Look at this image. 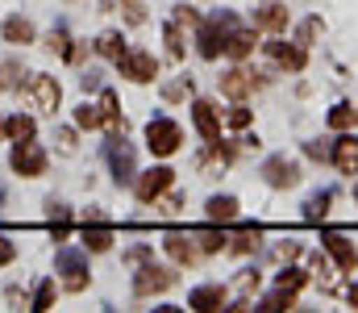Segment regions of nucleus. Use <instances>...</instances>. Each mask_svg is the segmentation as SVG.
Wrapping results in <instances>:
<instances>
[{
	"mask_svg": "<svg viewBox=\"0 0 358 313\" xmlns=\"http://www.w3.org/2000/svg\"><path fill=\"white\" fill-rule=\"evenodd\" d=\"M238 29V21H234V13H213L204 25H200V34H196V42H200V55L204 59H217L221 50H225V38Z\"/></svg>",
	"mask_w": 358,
	"mask_h": 313,
	"instance_id": "obj_1",
	"label": "nucleus"
},
{
	"mask_svg": "<svg viewBox=\"0 0 358 313\" xmlns=\"http://www.w3.org/2000/svg\"><path fill=\"white\" fill-rule=\"evenodd\" d=\"M59 276H63V288L67 293H84L88 288V251H76V246H63L59 259H55Z\"/></svg>",
	"mask_w": 358,
	"mask_h": 313,
	"instance_id": "obj_2",
	"label": "nucleus"
},
{
	"mask_svg": "<svg viewBox=\"0 0 358 313\" xmlns=\"http://www.w3.org/2000/svg\"><path fill=\"white\" fill-rule=\"evenodd\" d=\"M104 155H108V167H113V180H117V184H134V180H138L134 146L125 142V134H113L108 146H104Z\"/></svg>",
	"mask_w": 358,
	"mask_h": 313,
	"instance_id": "obj_3",
	"label": "nucleus"
},
{
	"mask_svg": "<svg viewBox=\"0 0 358 313\" xmlns=\"http://www.w3.org/2000/svg\"><path fill=\"white\" fill-rule=\"evenodd\" d=\"M179 142H183V130H179L171 117H155L150 125H146V146H150V155H176Z\"/></svg>",
	"mask_w": 358,
	"mask_h": 313,
	"instance_id": "obj_4",
	"label": "nucleus"
},
{
	"mask_svg": "<svg viewBox=\"0 0 358 313\" xmlns=\"http://www.w3.org/2000/svg\"><path fill=\"white\" fill-rule=\"evenodd\" d=\"M304 284H308V272H300V267H287V272L279 276V288H275L267 301H263V309H292Z\"/></svg>",
	"mask_w": 358,
	"mask_h": 313,
	"instance_id": "obj_5",
	"label": "nucleus"
},
{
	"mask_svg": "<svg viewBox=\"0 0 358 313\" xmlns=\"http://www.w3.org/2000/svg\"><path fill=\"white\" fill-rule=\"evenodd\" d=\"M8 163H13V172L17 176H42L46 172V151L38 146V142H29V138H21L17 146H13V155H8Z\"/></svg>",
	"mask_w": 358,
	"mask_h": 313,
	"instance_id": "obj_6",
	"label": "nucleus"
},
{
	"mask_svg": "<svg viewBox=\"0 0 358 313\" xmlns=\"http://www.w3.org/2000/svg\"><path fill=\"white\" fill-rule=\"evenodd\" d=\"M117 67H121V76L134 80V84H150V80L159 76V63H155L150 50H125V55L117 59Z\"/></svg>",
	"mask_w": 358,
	"mask_h": 313,
	"instance_id": "obj_7",
	"label": "nucleus"
},
{
	"mask_svg": "<svg viewBox=\"0 0 358 313\" xmlns=\"http://www.w3.org/2000/svg\"><path fill=\"white\" fill-rule=\"evenodd\" d=\"M167 188H176V172L171 167H150L146 176H138L134 180V193H138V201L142 205H150L155 197H163Z\"/></svg>",
	"mask_w": 358,
	"mask_h": 313,
	"instance_id": "obj_8",
	"label": "nucleus"
},
{
	"mask_svg": "<svg viewBox=\"0 0 358 313\" xmlns=\"http://www.w3.org/2000/svg\"><path fill=\"white\" fill-rule=\"evenodd\" d=\"M263 176H267L271 188H296L300 184V163L287 159V155H275V159L263 163Z\"/></svg>",
	"mask_w": 358,
	"mask_h": 313,
	"instance_id": "obj_9",
	"label": "nucleus"
},
{
	"mask_svg": "<svg viewBox=\"0 0 358 313\" xmlns=\"http://www.w3.org/2000/svg\"><path fill=\"white\" fill-rule=\"evenodd\" d=\"M29 97H34V109L55 113L59 101H63V88H59V80H55V76H34V80H29Z\"/></svg>",
	"mask_w": 358,
	"mask_h": 313,
	"instance_id": "obj_10",
	"label": "nucleus"
},
{
	"mask_svg": "<svg viewBox=\"0 0 358 313\" xmlns=\"http://www.w3.org/2000/svg\"><path fill=\"white\" fill-rule=\"evenodd\" d=\"M321 246L338 259V267H342V272H355V267H358V251H355V242H350L346 234H334V230H329V234H321Z\"/></svg>",
	"mask_w": 358,
	"mask_h": 313,
	"instance_id": "obj_11",
	"label": "nucleus"
},
{
	"mask_svg": "<svg viewBox=\"0 0 358 313\" xmlns=\"http://www.w3.org/2000/svg\"><path fill=\"white\" fill-rule=\"evenodd\" d=\"M171 284H176V272H167V267H142L138 280H134V293L150 297V293H167Z\"/></svg>",
	"mask_w": 358,
	"mask_h": 313,
	"instance_id": "obj_12",
	"label": "nucleus"
},
{
	"mask_svg": "<svg viewBox=\"0 0 358 313\" xmlns=\"http://www.w3.org/2000/svg\"><path fill=\"white\" fill-rule=\"evenodd\" d=\"M255 88H259V80H255L246 67H234V71H225V76H221V92H225L229 101H246Z\"/></svg>",
	"mask_w": 358,
	"mask_h": 313,
	"instance_id": "obj_13",
	"label": "nucleus"
},
{
	"mask_svg": "<svg viewBox=\"0 0 358 313\" xmlns=\"http://www.w3.org/2000/svg\"><path fill=\"white\" fill-rule=\"evenodd\" d=\"M163 251L176 259L179 267H192V263L200 259V246H196V238H187V234H167V238H163Z\"/></svg>",
	"mask_w": 358,
	"mask_h": 313,
	"instance_id": "obj_14",
	"label": "nucleus"
},
{
	"mask_svg": "<svg viewBox=\"0 0 358 313\" xmlns=\"http://www.w3.org/2000/svg\"><path fill=\"white\" fill-rule=\"evenodd\" d=\"M267 55L283 67V71H304V63H308V55H304L300 42H296V46H287V42H267Z\"/></svg>",
	"mask_w": 358,
	"mask_h": 313,
	"instance_id": "obj_15",
	"label": "nucleus"
},
{
	"mask_svg": "<svg viewBox=\"0 0 358 313\" xmlns=\"http://www.w3.org/2000/svg\"><path fill=\"white\" fill-rule=\"evenodd\" d=\"M334 167L342 172V176H358V138L355 134H346V138H338L334 142Z\"/></svg>",
	"mask_w": 358,
	"mask_h": 313,
	"instance_id": "obj_16",
	"label": "nucleus"
},
{
	"mask_svg": "<svg viewBox=\"0 0 358 313\" xmlns=\"http://www.w3.org/2000/svg\"><path fill=\"white\" fill-rule=\"evenodd\" d=\"M192 121H196V130H200V138H217L221 134V117H217V109H213V101H196L192 104Z\"/></svg>",
	"mask_w": 358,
	"mask_h": 313,
	"instance_id": "obj_17",
	"label": "nucleus"
},
{
	"mask_svg": "<svg viewBox=\"0 0 358 313\" xmlns=\"http://www.w3.org/2000/svg\"><path fill=\"white\" fill-rule=\"evenodd\" d=\"M225 301H229V293H225L221 284H200V288L187 293V305H192V309H221Z\"/></svg>",
	"mask_w": 358,
	"mask_h": 313,
	"instance_id": "obj_18",
	"label": "nucleus"
},
{
	"mask_svg": "<svg viewBox=\"0 0 358 313\" xmlns=\"http://www.w3.org/2000/svg\"><path fill=\"white\" fill-rule=\"evenodd\" d=\"M0 34H4V42L25 46V42H34V21H29V17H4Z\"/></svg>",
	"mask_w": 358,
	"mask_h": 313,
	"instance_id": "obj_19",
	"label": "nucleus"
},
{
	"mask_svg": "<svg viewBox=\"0 0 358 313\" xmlns=\"http://www.w3.org/2000/svg\"><path fill=\"white\" fill-rule=\"evenodd\" d=\"M100 121L113 130V134H125V121H121V104H117V92L104 88L100 92Z\"/></svg>",
	"mask_w": 358,
	"mask_h": 313,
	"instance_id": "obj_20",
	"label": "nucleus"
},
{
	"mask_svg": "<svg viewBox=\"0 0 358 313\" xmlns=\"http://www.w3.org/2000/svg\"><path fill=\"white\" fill-rule=\"evenodd\" d=\"M255 29H263V34H283V29H287V8H283V4H267V8L255 17Z\"/></svg>",
	"mask_w": 358,
	"mask_h": 313,
	"instance_id": "obj_21",
	"label": "nucleus"
},
{
	"mask_svg": "<svg viewBox=\"0 0 358 313\" xmlns=\"http://www.w3.org/2000/svg\"><path fill=\"white\" fill-rule=\"evenodd\" d=\"M84 242H88V251H108L113 246V230L100 217H88L84 221Z\"/></svg>",
	"mask_w": 358,
	"mask_h": 313,
	"instance_id": "obj_22",
	"label": "nucleus"
},
{
	"mask_svg": "<svg viewBox=\"0 0 358 313\" xmlns=\"http://www.w3.org/2000/svg\"><path fill=\"white\" fill-rule=\"evenodd\" d=\"M255 42H259V29H234V34L225 38V55H234V59H246V55L255 50Z\"/></svg>",
	"mask_w": 358,
	"mask_h": 313,
	"instance_id": "obj_23",
	"label": "nucleus"
},
{
	"mask_svg": "<svg viewBox=\"0 0 358 313\" xmlns=\"http://www.w3.org/2000/svg\"><path fill=\"white\" fill-rule=\"evenodd\" d=\"M208 221H238V201L234 197H208Z\"/></svg>",
	"mask_w": 358,
	"mask_h": 313,
	"instance_id": "obj_24",
	"label": "nucleus"
},
{
	"mask_svg": "<svg viewBox=\"0 0 358 313\" xmlns=\"http://www.w3.org/2000/svg\"><path fill=\"white\" fill-rule=\"evenodd\" d=\"M0 134H8L13 142H21V138H34V117L17 113V117H8V121L0 125Z\"/></svg>",
	"mask_w": 358,
	"mask_h": 313,
	"instance_id": "obj_25",
	"label": "nucleus"
},
{
	"mask_svg": "<svg viewBox=\"0 0 358 313\" xmlns=\"http://www.w3.org/2000/svg\"><path fill=\"white\" fill-rule=\"evenodd\" d=\"M229 159H234V151H229V146H221V142H213V146H208V155L200 159V172H221V167H229Z\"/></svg>",
	"mask_w": 358,
	"mask_h": 313,
	"instance_id": "obj_26",
	"label": "nucleus"
},
{
	"mask_svg": "<svg viewBox=\"0 0 358 313\" xmlns=\"http://www.w3.org/2000/svg\"><path fill=\"white\" fill-rule=\"evenodd\" d=\"M259 242H263V230L259 225H246L234 242H229V251H238V255H250V251H259Z\"/></svg>",
	"mask_w": 358,
	"mask_h": 313,
	"instance_id": "obj_27",
	"label": "nucleus"
},
{
	"mask_svg": "<svg viewBox=\"0 0 358 313\" xmlns=\"http://www.w3.org/2000/svg\"><path fill=\"white\" fill-rule=\"evenodd\" d=\"M358 125V109L355 104H334L329 109V130H350Z\"/></svg>",
	"mask_w": 358,
	"mask_h": 313,
	"instance_id": "obj_28",
	"label": "nucleus"
},
{
	"mask_svg": "<svg viewBox=\"0 0 358 313\" xmlns=\"http://www.w3.org/2000/svg\"><path fill=\"white\" fill-rule=\"evenodd\" d=\"M329 205H334V193H313V197L304 201V217H308V221H321V217L329 213Z\"/></svg>",
	"mask_w": 358,
	"mask_h": 313,
	"instance_id": "obj_29",
	"label": "nucleus"
},
{
	"mask_svg": "<svg viewBox=\"0 0 358 313\" xmlns=\"http://www.w3.org/2000/svg\"><path fill=\"white\" fill-rule=\"evenodd\" d=\"M25 80V67L17 59H0V88H21Z\"/></svg>",
	"mask_w": 358,
	"mask_h": 313,
	"instance_id": "obj_30",
	"label": "nucleus"
},
{
	"mask_svg": "<svg viewBox=\"0 0 358 313\" xmlns=\"http://www.w3.org/2000/svg\"><path fill=\"white\" fill-rule=\"evenodd\" d=\"M192 238L200 242V251H204V255H217V251H225V246H229V238H225V234H217V230H200V234H192Z\"/></svg>",
	"mask_w": 358,
	"mask_h": 313,
	"instance_id": "obj_31",
	"label": "nucleus"
},
{
	"mask_svg": "<svg viewBox=\"0 0 358 313\" xmlns=\"http://www.w3.org/2000/svg\"><path fill=\"white\" fill-rule=\"evenodd\" d=\"M150 205H155V213H159V217H176L179 209H183V197H179V193H171V188H167V193H163V197H155Z\"/></svg>",
	"mask_w": 358,
	"mask_h": 313,
	"instance_id": "obj_32",
	"label": "nucleus"
},
{
	"mask_svg": "<svg viewBox=\"0 0 358 313\" xmlns=\"http://www.w3.org/2000/svg\"><path fill=\"white\" fill-rule=\"evenodd\" d=\"M96 50H100L104 59H113V63H117V59L125 55V42H121V34H100V42H96Z\"/></svg>",
	"mask_w": 358,
	"mask_h": 313,
	"instance_id": "obj_33",
	"label": "nucleus"
},
{
	"mask_svg": "<svg viewBox=\"0 0 358 313\" xmlns=\"http://www.w3.org/2000/svg\"><path fill=\"white\" fill-rule=\"evenodd\" d=\"M46 46H50L55 55H63V59H76V46H71V38H67V29H50V38H46Z\"/></svg>",
	"mask_w": 358,
	"mask_h": 313,
	"instance_id": "obj_34",
	"label": "nucleus"
},
{
	"mask_svg": "<svg viewBox=\"0 0 358 313\" xmlns=\"http://www.w3.org/2000/svg\"><path fill=\"white\" fill-rule=\"evenodd\" d=\"M76 125H80V130L104 125V121H100V104H80V109H76Z\"/></svg>",
	"mask_w": 358,
	"mask_h": 313,
	"instance_id": "obj_35",
	"label": "nucleus"
},
{
	"mask_svg": "<svg viewBox=\"0 0 358 313\" xmlns=\"http://www.w3.org/2000/svg\"><path fill=\"white\" fill-rule=\"evenodd\" d=\"M167 55L171 59H183V29H179V21L167 25Z\"/></svg>",
	"mask_w": 358,
	"mask_h": 313,
	"instance_id": "obj_36",
	"label": "nucleus"
},
{
	"mask_svg": "<svg viewBox=\"0 0 358 313\" xmlns=\"http://www.w3.org/2000/svg\"><path fill=\"white\" fill-rule=\"evenodd\" d=\"M50 301H55V280H42L38 284V293H34V309H50Z\"/></svg>",
	"mask_w": 358,
	"mask_h": 313,
	"instance_id": "obj_37",
	"label": "nucleus"
},
{
	"mask_svg": "<svg viewBox=\"0 0 358 313\" xmlns=\"http://www.w3.org/2000/svg\"><path fill=\"white\" fill-rule=\"evenodd\" d=\"M317 34H321V21H317V17H308V21H304V25H300V34H296V42H300V46H304V50H308V46H313V38H317Z\"/></svg>",
	"mask_w": 358,
	"mask_h": 313,
	"instance_id": "obj_38",
	"label": "nucleus"
},
{
	"mask_svg": "<svg viewBox=\"0 0 358 313\" xmlns=\"http://www.w3.org/2000/svg\"><path fill=\"white\" fill-rule=\"evenodd\" d=\"M229 125H234V130H246V125H250V109H242V104H238V109L229 113Z\"/></svg>",
	"mask_w": 358,
	"mask_h": 313,
	"instance_id": "obj_39",
	"label": "nucleus"
},
{
	"mask_svg": "<svg viewBox=\"0 0 358 313\" xmlns=\"http://www.w3.org/2000/svg\"><path fill=\"white\" fill-rule=\"evenodd\" d=\"M125 17H129V25H142V21H146V13H142L138 0H125Z\"/></svg>",
	"mask_w": 358,
	"mask_h": 313,
	"instance_id": "obj_40",
	"label": "nucleus"
},
{
	"mask_svg": "<svg viewBox=\"0 0 358 313\" xmlns=\"http://www.w3.org/2000/svg\"><path fill=\"white\" fill-rule=\"evenodd\" d=\"M59 151H63V155L76 151V130H59Z\"/></svg>",
	"mask_w": 358,
	"mask_h": 313,
	"instance_id": "obj_41",
	"label": "nucleus"
},
{
	"mask_svg": "<svg viewBox=\"0 0 358 313\" xmlns=\"http://www.w3.org/2000/svg\"><path fill=\"white\" fill-rule=\"evenodd\" d=\"M80 88H84V92L100 88V71H84V76H80Z\"/></svg>",
	"mask_w": 358,
	"mask_h": 313,
	"instance_id": "obj_42",
	"label": "nucleus"
},
{
	"mask_svg": "<svg viewBox=\"0 0 358 313\" xmlns=\"http://www.w3.org/2000/svg\"><path fill=\"white\" fill-rule=\"evenodd\" d=\"M13 255H17V246H13V242L0 234V263H13Z\"/></svg>",
	"mask_w": 358,
	"mask_h": 313,
	"instance_id": "obj_43",
	"label": "nucleus"
},
{
	"mask_svg": "<svg viewBox=\"0 0 358 313\" xmlns=\"http://www.w3.org/2000/svg\"><path fill=\"white\" fill-rule=\"evenodd\" d=\"M183 92H187V84H167V88H163V97H167V101H179Z\"/></svg>",
	"mask_w": 358,
	"mask_h": 313,
	"instance_id": "obj_44",
	"label": "nucleus"
},
{
	"mask_svg": "<svg viewBox=\"0 0 358 313\" xmlns=\"http://www.w3.org/2000/svg\"><path fill=\"white\" fill-rule=\"evenodd\" d=\"M300 251H304V246H300V242H287V246H283V251H279V259H296V255H300Z\"/></svg>",
	"mask_w": 358,
	"mask_h": 313,
	"instance_id": "obj_45",
	"label": "nucleus"
},
{
	"mask_svg": "<svg viewBox=\"0 0 358 313\" xmlns=\"http://www.w3.org/2000/svg\"><path fill=\"white\" fill-rule=\"evenodd\" d=\"M350 305H355V309H358V284H355V288H350Z\"/></svg>",
	"mask_w": 358,
	"mask_h": 313,
	"instance_id": "obj_46",
	"label": "nucleus"
},
{
	"mask_svg": "<svg viewBox=\"0 0 358 313\" xmlns=\"http://www.w3.org/2000/svg\"><path fill=\"white\" fill-rule=\"evenodd\" d=\"M0 205H4V184H0Z\"/></svg>",
	"mask_w": 358,
	"mask_h": 313,
	"instance_id": "obj_47",
	"label": "nucleus"
},
{
	"mask_svg": "<svg viewBox=\"0 0 358 313\" xmlns=\"http://www.w3.org/2000/svg\"><path fill=\"white\" fill-rule=\"evenodd\" d=\"M355 201H358V188H355Z\"/></svg>",
	"mask_w": 358,
	"mask_h": 313,
	"instance_id": "obj_48",
	"label": "nucleus"
}]
</instances>
